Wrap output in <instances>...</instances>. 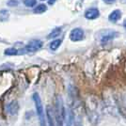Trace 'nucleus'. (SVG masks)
<instances>
[{"instance_id": "6ab92c4d", "label": "nucleus", "mask_w": 126, "mask_h": 126, "mask_svg": "<svg viewBox=\"0 0 126 126\" xmlns=\"http://www.w3.org/2000/svg\"><path fill=\"white\" fill-rule=\"evenodd\" d=\"M123 26H124V27L126 28V19L124 20V22H123Z\"/></svg>"}, {"instance_id": "f03ea898", "label": "nucleus", "mask_w": 126, "mask_h": 126, "mask_svg": "<svg viewBox=\"0 0 126 126\" xmlns=\"http://www.w3.org/2000/svg\"><path fill=\"white\" fill-rule=\"evenodd\" d=\"M33 102L35 105V108H36V112H37V117L39 120V123L40 126H47V122L46 120L47 118L45 117V113H44V108H43V105H42V101L41 96L39 93L35 92L33 94Z\"/></svg>"}, {"instance_id": "ddd939ff", "label": "nucleus", "mask_w": 126, "mask_h": 126, "mask_svg": "<svg viewBox=\"0 0 126 126\" xmlns=\"http://www.w3.org/2000/svg\"><path fill=\"white\" fill-rule=\"evenodd\" d=\"M46 6L44 5V4H41V5L37 6V8H35V10L34 11L36 12V13H42V12H44V11H46Z\"/></svg>"}, {"instance_id": "39448f33", "label": "nucleus", "mask_w": 126, "mask_h": 126, "mask_svg": "<svg viewBox=\"0 0 126 126\" xmlns=\"http://www.w3.org/2000/svg\"><path fill=\"white\" fill-rule=\"evenodd\" d=\"M83 38H84V31L81 28H74L70 33V39L73 42L82 41Z\"/></svg>"}, {"instance_id": "1a4fd4ad", "label": "nucleus", "mask_w": 126, "mask_h": 126, "mask_svg": "<svg viewBox=\"0 0 126 126\" xmlns=\"http://www.w3.org/2000/svg\"><path fill=\"white\" fill-rule=\"evenodd\" d=\"M46 118H47L48 126H57L56 125V121H55V120H54L53 112L50 107H48L47 108V116H46Z\"/></svg>"}, {"instance_id": "2eb2a0df", "label": "nucleus", "mask_w": 126, "mask_h": 126, "mask_svg": "<svg viewBox=\"0 0 126 126\" xmlns=\"http://www.w3.org/2000/svg\"><path fill=\"white\" fill-rule=\"evenodd\" d=\"M37 3V0H25V5L27 7H34Z\"/></svg>"}, {"instance_id": "7ed1b4c3", "label": "nucleus", "mask_w": 126, "mask_h": 126, "mask_svg": "<svg viewBox=\"0 0 126 126\" xmlns=\"http://www.w3.org/2000/svg\"><path fill=\"white\" fill-rule=\"evenodd\" d=\"M42 44L43 42L40 40H34V41H31L30 42H28L25 47L23 48L22 50H19L20 51V54H25V53H34L40 50L41 48L42 47Z\"/></svg>"}, {"instance_id": "9b49d317", "label": "nucleus", "mask_w": 126, "mask_h": 126, "mask_svg": "<svg viewBox=\"0 0 126 126\" xmlns=\"http://www.w3.org/2000/svg\"><path fill=\"white\" fill-rule=\"evenodd\" d=\"M61 33V28L60 27H57L53 30L49 35H48V39H54V38H57L58 36H59V34Z\"/></svg>"}, {"instance_id": "dca6fc26", "label": "nucleus", "mask_w": 126, "mask_h": 126, "mask_svg": "<svg viewBox=\"0 0 126 126\" xmlns=\"http://www.w3.org/2000/svg\"><path fill=\"white\" fill-rule=\"evenodd\" d=\"M17 4H19V2L14 1V0H11V1L8 2V6H13V5H17Z\"/></svg>"}, {"instance_id": "f257e3e1", "label": "nucleus", "mask_w": 126, "mask_h": 126, "mask_svg": "<svg viewBox=\"0 0 126 126\" xmlns=\"http://www.w3.org/2000/svg\"><path fill=\"white\" fill-rule=\"evenodd\" d=\"M55 116H56V125L66 126V122H67V119H68V111H66L65 109L63 99L60 96L57 97Z\"/></svg>"}, {"instance_id": "a211bd4d", "label": "nucleus", "mask_w": 126, "mask_h": 126, "mask_svg": "<svg viewBox=\"0 0 126 126\" xmlns=\"http://www.w3.org/2000/svg\"><path fill=\"white\" fill-rule=\"evenodd\" d=\"M55 2H56V0H48V3H49L50 5H53Z\"/></svg>"}, {"instance_id": "20e7f679", "label": "nucleus", "mask_w": 126, "mask_h": 126, "mask_svg": "<svg viewBox=\"0 0 126 126\" xmlns=\"http://www.w3.org/2000/svg\"><path fill=\"white\" fill-rule=\"evenodd\" d=\"M118 36H119V33L118 32L114 31V30H108V31L104 32L102 34V36L100 38V42L102 44H105V43L109 42L112 40H114Z\"/></svg>"}, {"instance_id": "9d476101", "label": "nucleus", "mask_w": 126, "mask_h": 126, "mask_svg": "<svg viewBox=\"0 0 126 126\" xmlns=\"http://www.w3.org/2000/svg\"><path fill=\"white\" fill-rule=\"evenodd\" d=\"M19 54H20V51L15 49V48H8L5 50L6 56H16V55H19Z\"/></svg>"}, {"instance_id": "f3484780", "label": "nucleus", "mask_w": 126, "mask_h": 126, "mask_svg": "<svg viewBox=\"0 0 126 126\" xmlns=\"http://www.w3.org/2000/svg\"><path fill=\"white\" fill-rule=\"evenodd\" d=\"M116 0H104V2L106 3V4H113Z\"/></svg>"}, {"instance_id": "6e6552de", "label": "nucleus", "mask_w": 126, "mask_h": 126, "mask_svg": "<svg viewBox=\"0 0 126 126\" xmlns=\"http://www.w3.org/2000/svg\"><path fill=\"white\" fill-rule=\"evenodd\" d=\"M18 107L19 106L17 105V103L16 102H12V103H11V104H9V105H7L6 111L10 115H14V114L17 113V111H18Z\"/></svg>"}, {"instance_id": "4468645a", "label": "nucleus", "mask_w": 126, "mask_h": 126, "mask_svg": "<svg viewBox=\"0 0 126 126\" xmlns=\"http://www.w3.org/2000/svg\"><path fill=\"white\" fill-rule=\"evenodd\" d=\"M73 124L74 126H83V123L80 121V119L76 118L75 116H73Z\"/></svg>"}, {"instance_id": "f8f14e48", "label": "nucleus", "mask_w": 126, "mask_h": 126, "mask_svg": "<svg viewBox=\"0 0 126 126\" xmlns=\"http://www.w3.org/2000/svg\"><path fill=\"white\" fill-rule=\"evenodd\" d=\"M60 44H61V40H55L50 43V48H51V50L55 51L60 46Z\"/></svg>"}, {"instance_id": "0eeeda50", "label": "nucleus", "mask_w": 126, "mask_h": 126, "mask_svg": "<svg viewBox=\"0 0 126 126\" xmlns=\"http://www.w3.org/2000/svg\"><path fill=\"white\" fill-rule=\"evenodd\" d=\"M121 17V11L120 10H115L111 12L109 16H108V20L112 23H116L118 22Z\"/></svg>"}, {"instance_id": "423d86ee", "label": "nucleus", "mask_w": 126, "mask_h": 126, "mask_svg": "<svg viewBox=\"0 0 126 126\" xmlns=\"http://www.w3.org/2000/svg\"><path fill=\"white\" fill-rule=\"evenodd\" d=\"M100 15V12L97 9L95 8H91V9H89L88 11H86L85 12V17L89 20H94V19H97Z\"/></svg>"}]
</instances>
